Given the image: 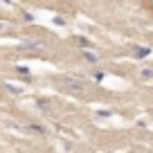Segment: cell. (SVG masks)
<instances>
[{
    "mask_svg": "<svg viewBox=\"0 0 153 153\" xmlns=\"http://www.w3.org/2000/svg\"><path fill=\"white\" fill-rule=\"evenodd\" d=\"M54 86H59L63 92H70V95L83 92V81L74 79V76H59V79H54Z\"/></svg>",
    "mask_w": 153,
    "mask_h": 153,
    "instance_id": "1",
    "label": "cell"
},
{
    "mask_svg": "<svg viewBox=\"0 0 153 153\" xmlns=\"http://www.w3.org/2000/svg\"><path fill=\"white\" fill-rule=\"evenodd\" d=\"M18 48H20V50H25V52H34V54H38V52H45V48H48V45H45L43 41H36V38L25 36V38H20Z\"/></svg>",
    "mask_w": 153,
    "mask_h": 153,
    "instance_id": "2",
    "label": "cell"
},
{
    "mask_svg": "<svg viewBox=\"0 0 153 153\" xmlns=\"http://www.w3.org/2000/svg\"><path fill=\"white\" fill-rule=\"evenodd\" d=\"M151 52H153V50L149 48V45H128V54H131L133 59H137V61L151 56Z\"/></svg>",
    "mask_w": 153,
    "mask_h": 153,
    "instance_id": "3",
    "label": "cell"
},
{
    "mask_svg": "<svg viewBox=\"0 0 153 153\" xmlns=\"http://www.w3.org/2000/svg\"><path fill=\"white\" fill-rule=\"evenodd\" d=\"M72 41H74L76 48H81V50H90V45H92V41H90V38H86V36H74Z\"/></svg>",
    "mask_w": 153,
    "mask_h": 153,
    "instance_id": "4",
    "label": "cell"
},
{
    "mask_svg": "<svg viewBox=\"0 0 153 153\" xmlns=\"http://www.w3.org/2000/svg\"><path fill=\"white\" fill-rule=\"evenodd\" d=\"M36 108L43 110V113H50V110H52V101L45 99V97H38V99H36Z\"/></svg>",
    "mask_w": 153,
    "mask_h": 153,
    "instance_id": "5",
    "label": "cell"
},
{
    "mask_svg": "<svg viewBox=\"0 0 153 153\" xmlns=\"http://www.w3.org/2000/svg\"><path fill=\"white\" fill-rule=\"evenodd\" d=\"M83 59H86L88 63H92V65H97V63L101 61V56L97 52H92V50H83Z\"/></svg>",
    "mask_w": 153,
    "mask_h": 153,
    "instance_id": "6",
    "label": "cell"
},
{
    "mask_svg": "<svg viewBox=\"0 0 153 153\" xmlns=\"http://www.w3.org/2000/svg\"><path fill=\"white\" fill-rule=\"evenodd\" d=\"M2 88H5L7 92H11V95H20V92H23V88H18L16 83H9V81H2Z\"/></svg>",
    "mask_w": 153,
    "mask_h": 153,
    "instance_id": "7",
    "label": "cell"
},
{
    "mask_svg": "<svg viewBox=\"0 0 153 153\" xmlns=\"http://www.w3.org/2000/svg\"><path fill=\"white\" fill-rule=\"evenodd\" d=\"M140 79L142 81H153V68H142L140 70Z\"/></svg>",
    "mask_w": 153,
    "mask_h": 153,
    "instance_id": "8",
    "label": "cell"
},
{
    "mask_svg": "<svg viewBox=\"0 0 153 153\" xmlns=\"http://www.w3.org/2000/svg\"><path fill=\"white\" fill-rule=\"evenodd\" d=\"M52 23L56 25V27H68V18H65L63 14H56V16L52 18Z\"/></svg>",
    "mask_w": 153,
    "mask_h": 153,
    "instance_id": "9",
    "label": "cell"
},
{
    "mask_svg": "<svg viewBox=\"0 0 153 153\" xmlns=\"http://www.w3.org/2000/svg\"><path fill=\"white\" fill-rule=\"evenodd\" d=\"M92 79H95L97 83H101V81L106 79V72H104V70H92Z\"/></svg>",
    "mask_w": 153,
    "mask_h": 153,
    "instance_id": "10",
    "label": "cell"
},
{
    "mask_svg": "<svg viewBox=\"0 0 153 153\" xmlns=\"http://www.w3.org/2000/svg\"><path fill=\"white\" fill-rule=\"evenodd\" d=\"M27 128L32 131V133H38V135H45V128H43V126H41V124H29Z\"/></svg>",
    "mask_w": 153,
    "mask_h": 153,
    "instance_id": "11",
    "label": "cell"
},
{
    "mask_svg": "<svg viewBox=\"0 0 153 153\" xmlns=\"http://www.w3.org/2000/svg\"><path fill=\"white\" fill-rule=\"evenodd\" d=\"M20 18H23V23H34V14L32 11H20Z\"/></svg>",
    "mask_w": 153,
    "mask_h": 153,
    "instance_id": "12",
    "label": "cell"
},
{
    "mask_svg": "<svg viewBox=\"0 0 153 153\" xmlns=\"http://www.w3.org/2000/svg\"><path fill=\"white\" fill-rule=\"evenodd\" d=\"M16 72H18V74H23V76H32V72H29L27 68H20V65L16 68Z\"/></svg>",
    "mask_w": 153,
    "mask_h": 153,
    "instance_id": "13",
    "label": "cell"
},
{
    "mask_svg": "<svg viewBox=\"0 0 153 153\" xmlns=\"http://www.w3.org/2000/svg\"><path fill=\"white\" fill-rule=\"evenodd\" d=\"M110 115H113V110H99L97 117H110Z\"/></svg>",
    "mask_w": 153,
    "mask_h": 153,
    "instance_id": "14",
    "label": "cell"
},
{
    "mask_svg": "<svg viewBox=\"0 0 153 153\" xmlns=\"http://www.w3.org/2000/svg\"><path fill=\"white\" fill-rule=\"evenodd\" d=\"M2 2H5V5H9V7L14 5V0H2Z\"/></svg>",
    "mask_w": 153,
    "mask_h": 153,
    "instance_id": "15",
    "label": "cell"
},
{
    "mask_svg": "<svg viewBox=\"0 0 153 153\" xmlns=\"http://www.w3.org/2000/svg\"><path fill=\"white\" fill-rule=\"evenodd\" d=\"M0 32H2V23H0Z\"/></svg>",
    "mask_w": 153,
    "mask_h": 153,
    "instance_id": "16",
    "label": "cell"
},
{
    "mask_svg": "<svg viewBox=\"0 0 153 153\" xmlns=\"http://www.w3.org/2000/svg\"><path fill=\"white\" fill-rule=\"evenodd\" d=\"M70 2H76V0H70Z\"/></svg>",
    "mask_w": 153,
    "mask_h": 153,
    "instance_id": "17",
    "label": "cell"
}]
</instances>
